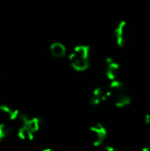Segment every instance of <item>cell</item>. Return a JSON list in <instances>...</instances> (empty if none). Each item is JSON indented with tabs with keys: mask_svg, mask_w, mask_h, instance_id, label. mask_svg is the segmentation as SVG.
I'll list each match as a JSON object with an SVG mask.
<instances>
[{
	"mask_svg": "<svg viewBox=\"0 0 150 151\" xmlns=\"http://www.w3.org/2000/svg\"><path fill=\"white\" fill-rule=\"evenodd\" d=\"M12 133V127L9 122H1L0 123V142L7 139Z\"/></svg>",
	"mask_w": 150,
	"mask_h": 151,
	"instance_id": "10",
	"label": "cell"
},
{
	"mask_svg": "<svg viewBox=\"0 0 150 151\" xmlns=\"http://www.w3.org/2000/svg\"><path fill=\"white\" fill-rule=\"evenodd\" d=\"M105 151H118L116 148L112 147V146H106L105 147Z\"/></svg>",
	"mask_w": 150,
	"mask_h": 151,
	"instance_id": "13",
	"label": "cell"
},
{
	"mask_svg": "<svg viewBox=\"0 0 150 151\" xmlns=\"http://www.w3.org/2000/svg\"><path fill=\"white\" fill-rule=\"evenodd\" d=\"M90 140L94 146H100L105 142L107 138V129L102 123H96L90 127Z\"/></svg>",
	"mask_w": 150,
	"mask_h": 151,
	"instance_id": "3",
	"label": "cell"
},
{
	"mask_svg": "<svg viewBox=\"0 0 150 151\" xmlns=\"http://www.w3.org/2000/svg\"><path fill=\"white\" fill-rule=\"evenodd\" d=\"M69 63L76 71H84L90 66V47L78 45L69 56Z\"/></svg>",
	"mask_w": 150,
	"mask_h": 151,
	"instance_id": "2",
	"label": "cell"
},
{
	"mask_svg": "<svg viewBox=\"0 0 150 151\" xmlns=\"http://www.w3.org/2000/svg\"><path fill=\"white\" fill-rule=\"evenodd\" d=\"M18 136L24 141H30L34 137V134L31 131H29L27 127H25L24 125H20L18 129Z\"/></svg>",
	"mask_w": 150,
	"mask_h": 151,
	"instance_id": "11",
	"label": "cell"
},
{
	"mask_svg": "<svg viewBox=\"0 0 150 151\" xmlns=\"http://www.w3.org/2000/svg\"><path fill=\"white\" fill-rule=\"evenodd\" d=\"M142 151H150V148L149 147H145V148H143Z\"/></svg>",
	"mask_w": 150,
	"mask_h": 151,
	"instance_id": "14",
	"label": "cell"
},
{
	"mask_svg": "<svg viewBox=\"0 0 150 151\" xmlns=\"http://www.w3.org/2000/svg\"><path fill=\"white\" fill-rule=\"evenodd\" d=\"M115 41L119 47H123L128 39V26L126 21H121L114 29Z\"/></svg>",
	"mask_w": 150,
	"mask_h": 151,
	"instance_id": "4",
	"label": "cell"
},
{
	"mask_svg": "<svg viewBox=\"0 0 150 151\" xmlns=\"http://www.w3.org/2000/svg\"><path fill=\"white\" fill-rule=\"evenodd\" d=\"M145 123H146L148 127H150V113L145 116Z\"/></svg>",
	"mask_w": 150,
	"mask_h": 151,
	"instance_id": "12",
	"label": "cell"
},
{
	"mask_svg": "<svg viewBox=\"0 0 150 151\" xmlns=\"http://www.w3.org/2000/svg\"><path fill=\"white\" fill-rule=\"evenodd\" d=\"M50 54L55 57V58H63L66 55V47L64 44L60 43V42H55L50 45Z\"/></svg>",
	"mask_w": 150,
	"mask_h": 151,
	"instance_id": "9",
	"label": "cell"
},
{
	"mask_svg": "<svg viewBox=\"0 0 150 151\" xmlns=\"http://www.w3.org/2000/svg\"><path fill=\"white\" fill-rule=\"evenodd\" d=\"M109 98L112 99L116 107L118 108H123L126 107L131 104L132 99H131L130 95L126 91V86L120 80L116 79L111 81L110 86H109Z\"/></svg>",
	"mask_w": 150,
	"mask_h": 151,
	"instance_id": "1",
	"label": "cell"
},
{
	"mask_svg": "<svg viewBox=\"0 0 150 151\" xmlns=\"http://www.w3.org/2000/svg\"><path fill=\"white\" fill-rule=\"evenodd\" d=\"M42 151H55V150H52V149H50V148H46V149H43Z\"/></svg>",
	"mask_w": 150,
	"mask_h": 151,
	"instance_id": "15",
	"label": "cell"
},
{
	"mask_svg": "<svg viewBox=\"0 0 150 151\" xmlns=\"http://www.w3.org/2000/svg\"><path fill=\"white\" fill-rule=\"evenodd\" d=\"M0 114L5 118V120L8 121L19 120V117H20V113L18 110L14 109L7 105H4V104L0 105Z\"/></svg>",
	"mask_w": 150,
	"mask_h": 151,
	"instance_id": "8",
	"label": "cell"
},
{
	"mask_svg": "<svg viewBox=\"0 0 150 151\" xmlns=\"http://www.w3.org/2000/svg\"><path fill=\"white\" fill-rule=\"evenodd\" d=\"M18 121L20 125H24L33 134L37 133L40 129V125H41V120L38 117H28L26 115H20Z\"/></svg>",
	"mask_w": 150,
	"mask_h": 151,
	"instance_id": "5",
	"label": "cell"
},
{
	"mask_svg": "<svg viewBox=\"0 0 150 151\" xmlns=\"http://www.w3.org/2000/svg\"><path fill=\"white\" fill-rule=\"evenodd\" d=\"M107 99H109V91L108 90L101 88H96L93 91L92 96H90V102L93 106H99L100 104H102L103 102H105Z\"/></svg>",
	"mask_w": 150,
	"mask_h": 151,
	"instance_id": "6",
	"label": "cell"
},
{
	"mask_svg": "<svg viewBox=\"0 0 150 151\" xmlns=\"http://www.w3.org/2000/svg\"><path fill=\"white\" fill-rule=\"evenodd\" d=\"M118 72H119V65L116 61L111 58L106 59V76L110 81L117 79Z\"/></svg>",
	"mask_w": 150,
	"mask_h": 151,
	"instance_id": "7",
	"label": "cell"
}]
</instances>
